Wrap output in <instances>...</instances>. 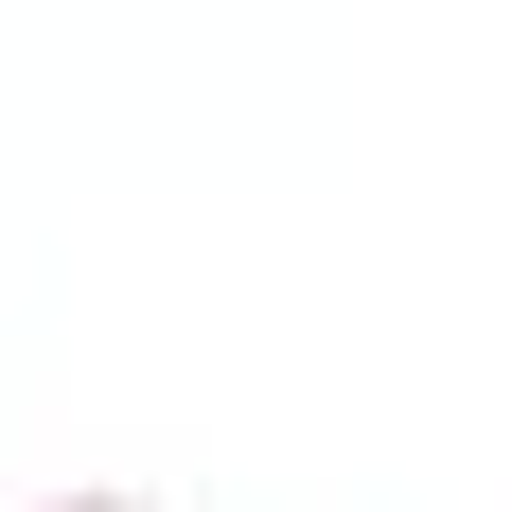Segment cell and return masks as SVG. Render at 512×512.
I'll use <instances>...</instances> for the list:
<instances>
[{"mask_svg": "<svg viewBox=\"0 0 512 512\" xmlns=\"http://www.w3.org/2000/svg\"><path fill=\"white\" fill-rule=\"evenodd\" d=\"M53 512H159V495H53Z\"/></svg>", "mask_w": 512, "mask_h": 512, "instance_id": "obj_1", "label": "cell"}]
</instances>
